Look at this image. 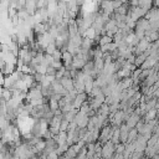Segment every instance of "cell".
Instances as JSON below:
<instances>
[{
    "mask_svg": "<svg viewBox=\"0 0 159 159\" xmlns=\"http://www.w3.org/2000/svg\"><path fill=\"white\" fill-rule=\"evenodd\" d=\"M114 154H116V144L114 143H112L109 140V142L102 144V152H101L102 159H112Z\"/></svg>",
    "mask_w": 159,
    "mask_h": 159,
    "instance_id": "obj_1",
    "label": "cell"
},
{
    "mask_svg": "<svg viewBox=\"0 0 159 159\" xmlns=\"http://www.w3.org/2000/svg\"><path fill=\"white\" fill-rule=\"evenodd\" d=\"M113 130H114V128H113V125H112V124H107V125H104V127L101 129L98 142H99L101 144H104V143L109 142V140H111V138H112Z\"/></svg>",
    "mask_w": 159,
    "mask_h": 159,
    "instance_id": "obj_2",
    "label": "cell"
},
{
    "mask_svg": "<svg viewBox=\"0 0 159 159\" xmlns=\"http://www.w3.org/2000/svg\"><path fill=\"white\" fill-rule=\"evenodd\" d=\"M76 124H77V127L78 128H87V124H88V122H89V117L87 116V114H84V113H82V112H77V114H76V117H75V120H73Z\"/></svg>",
    "mask_w": 159,
    "mask_h": 159,
    "instance_id": "obj_3",
    "label": "cell"
},
{
    "mask_svg": "<svg viewBox=\"0 0 159 159\" xmlns=\"http://www.w3.org/2000/svg\"><path fill=\"white\" fill-rule=\"evenodd\" d=\"M99 7H101V10H102L103 14L112 15L114 12L113 5H112V0H102V2L99 4Z\"/></svg>",
    "mask_w": 159,
    "mask_h": 159,
    "instance_id": "obj_4",
    "label": "cell"
},
{
    "mask_svg": "<svg viewBox=\"0 0 159 159\" xmlns=\"http://www.w3.org/2000/svg\"><path fill=\"white\" fill-rule=\"evenodd\" d=\"M87 99H88V94H87L86 92L78 93V94L76 96V98L73 99V107H75L76 109H80L81 106H82L84 102H87Z\"/></svg>",
    "mask_w": 159,
    "mask_h": 159,
    "instance_id": "obj_5",
    "label": "cell"
},
{
    "mask_svg": "<svg viewBox=\"0 0 159 159\" xmlns=\"http://www.w3.org/2000/svg\"><path fill=\"white\" fill-rule=\"evenodd\" d=\"M140 119H142V117L133 112V113L129 116V118H128L124 123L127 124V127H128L129 129H132V128H135V125L139 123V120H140Z\"/></svg>",
    "mask_w": 159,
    "mask_h": 159,
    "instance_id": "obj_6",
    "label": "cell"
},
{
    "mask_svg": "<svg viewBox=\"0 0 159 159\" xmlns=\"http://www.w3.org/2000/svg\"><path fill=\"white\" fill-rule=\"evenodd\" d=\"M60 82H61V84L63 86V88L67 92H71V91L75 89V84H73V80L72 78H70V77H62L60 80Z\"/></svg>",
    "mask_w": 159,
    "mask_h": 159,
    "instance_id": "obj_7",
    "label": "cell"
},
{
    "mask_svg": "<svg viewBox=\"0 0 159 159\" xmlns=\"http://www.w3.org/2000/svg\"><path fill=\"white\" fill-rule=\"evenodd\" d=\"M128 133H129V128L127 127V124H125V123L120 124V127H119V137H120V143L127 144V140H128Z\"/></svg>",
    "mask_w": 159,
    "mask_h": 159,
    "instance_id": "obj_8",
    "label": "cell"
},
{
    "mask_svg": "<svg viewBox=\"0 0 159 159\" xmlns=\"http://www.w3.org/2000/svg\"><path fill=\"white\" fill-rule=\"evenodd\" d=\"M149 27H150V22H149V20H147L145 17H142V19H139V20L135 22V29H138V30L147 31Z\"/></svg>",
    "mask_w": 159,
    "mask_h": 159,
    "instance_id": "obj_9",
    "label": "cell"
},
{
    "mask_svg": "<svg viewBox=\"0 0 159 159\" xmlns=\"http://www.w3.org/2000/svg\"><path fill=\"white\" fill-rule=\"evenodd\" d=\"M53 139L56 140V143H57L58 147L67 144V132H60L57 135L53 137Z\"/></svg>",
    "mask_w": 159,
    "mask_h": 159,
    "instance_id": "obj_10",
    "label": "cell"
},
{
    "mask_svg": "<svg viewBox=\"0 0 159 159\" xmlns=\"http://www.w3.org/2000/svg\"><path fill=\"white\" fill-rule=\"evenodd\" d=\"M157 117H158V111L157 109H150V111L145 112V114L143 116V119H144V122H150V120L157 119Z\"/></svg>",
    "mask_w": 159,
    "mask_h": 159,
    "instance_id": "obj_11",
    "label": "cell"
},
{
    "mask_svg": "<svg viewBox=\"0 0 159 159\" xmlns=\"http://www.w3.org/2000/svg\"><path fill=\"white\" fill-rule=\"evenodd\" d=\"M99 48H101V51H102L103 53H106V52H108V53H112L114 50H117V45H116L114 42H111V43H107V45L99 46Z\"/></svg>",
    "mask_w": 159,
    "mask_h": 159,
    "instance_id": "obj_12",
    "label": "cell"
},
{
    "mask_svg": "<svg viewBox=\"0 0 159 159\" xmlns=\"http://www.w3.org/2000/svg\"><path fill=\"white\" fill-rule=\"evenodd\" d=\"M139 135V133H138V130H137V128H132V129H129V133H128V140H127V144L128 143H133L135 139H137V137Z\"/></svg>",
    "mask_w": 159,
    "mask_h": 159,
    "instance_id": "obj_13",
    "label": "cell"
},
{
    "mask_svg": "<svg viewBox=\"0 0 159 159\" xmlns=\"http://www.w3.org/2000/svg\"><path fill=\"white\" fill-rule=\"evenodd\" d=\"M152 5H153V0H139V6L144 11L150 10L152 9Z\"/></svg>",
    "mask_w": 159,
    "mask_h": 159,
    "instance_id": "obj_14",
    "label": "cell"
},
{
    "mask_svg": "<svg viewBox=\"0 0 159 159\" xmlns=\"http://www.w3.org/2000/svg\"><path fill=\"white\" fill-rule=\"evenodd\" d=\"M111 42H113L112 37H109L108 35H102V36H99L98 46H103V45H107V43H111Z\"/></svg>",
    "mask_w": 159,
    "mask_h": 159,
    "instance_id": "obj_15",
    "label": "cell"
},
{
    "mask_svg": "<svg viewBox=\"0 0 159 159\" xmlns=\"http://www.w3.org/2000/svg\"><path fill=\"white\" fill-rule=\"evenodd\" d=\"M129 11V4H122L120 7H118L117 10H114V14H119V15H127Z\"/></svg>",
    "mask_w": 159,
    "mask_h": 159,
    "instance_id": "obj_16",
    "label": "cell"
},
{
    "mask_svg": "<svg viewBox=\"0 0 159 159\" xmlns=\"http://www.w3.org/2000/svg\"><path fill=\"white\" fill-rule=\"evenodd\" d=\"M12 98V91L9 88H4L2 89V102H7Z\"/></svg>",
    "mask_w": 159,
    "mask_h": 159,
    "instance_id": "obj_17",
    "label": "cell"
},
{
    "mask_svg": "<svg viewBox=\"0 0 159 159\" xmlns=\"http://www.w3.org/2000/svg\"><path fill=\"white\" fill-rule=\"evenodd\" d=\"M57 50V47H56V45H55V42H51L47 47H46V50H45V53H47V55H52L55 51Z\"/></svg>",
    "mask_w": 159,
    "mask_h": 159,
    "instance_id": "obj_18",
    "label": "cell"
},
{
    "mask_svg": "<svg viewBox=\"0 0 159 159\" xmlns=\"http://www.w3.org/2000/svg\"><path fill=\"white\" fill-rule=\"evenodd\" d=\"M52 57L55 61H62V51L60 48H57L53 53H52Z\"/></svg>",
    "mask_w": 159,
    "mask_h": 159,
    "instance_id": "obj_19",
    "label": "cell"
},
{
    "mask_svg": "<svg viewBox=\"0 0 159 159\" xmlns=\"http://www.w3.org/2000/svg\"><path fill=\"white\" fill-rule=\"evenodd\" d=\"M65 72H66V67L65 66H62L60 70H57V72H56V80H61L65 76Z\"/></svg>",
    "mask_w": 159,
    "mask_h": 159,
    "instance_id": "obj_20",
    "label": "cell"
},
{
    "mask_svg": "<svg viewBox=\"0 0 159 159\" xmlns=\"http://www.w3.org/2000/svg\"><path fill=\"white\" fill-rule=\"evenodd\" d=\"M112 5H113V9L117 10L118 7L122 6V1L120 0H112Z\"/></svg>",
    "mask_w": 159,
    "mask_h": 159,
    "instance_id": "obj_21",
    "label": "cell"
},
{
    "mask_svg": "<svg viewBox=\"0 0 159 159\" xmlns=\"http://www.w3.org/2000/svg\"><path fill=\"white\" fill-rule=\"evenodd\" d=\"M129 5L133 6V7H137V6H139V0H130Z\"/></svg>",
    "mask_w": 159,
    "mask_h": 159,
    "instance_id": "obj_22",
    "label": "cell"
},
{
    "mask_svg": "<svg viewBox=\"0 0 159 159\" xmlns=\"http://www.w3.org/2000/svg\"><path fill=\"white\" fill-rule=\"evenodd\" d=\"M5 65H6V63H5V61H4L2 58H0V71H2V70H4Z\"/></svg>",
    "mask_w": 159,
    "mask_h": 159,
    "instance_id": "obj_23",
    "label": "cell"
},
{
    "mask_svg": "<svg viewBox=\"0 0 159 159\" xmlns=\"http://www.w3.org/2000/svg\"><path fill=\"white\" fill-rule=\"evenodd\" d=\"M154 109H157V111H158V113H159V99H157V103H155Z\"/></svg>",
    "mask_w": 159,
    "mask_h": 159,
    "instance_id": "obj_24",
    "label": "cell"
},
{
    "mask_svg": "<svg viewBox=\"0 0 159 159\" xmlns=\"http://www.w3.org/2000/svg\"><path fill=\"white\" fill-rule=\"evenodd\" d=\"M153 4H154L157 7H159V0H153Z\"/></svg>",
    "mask_w": 159,
    "mask_h": 159,
    "instance_id": "obj_25",
    "label": "cell"
},
{
    "mask_svg": "<svg viewBox=\"0 0 159 159\" xmlns=\"http://www.w3.org/2000/svg\"><path fill=\"white\" fill-rule=\"evenodd\" d=\"M120 1H122V4H129L130 0H120Z\"/></svg>",
    "mask_w": 159,
    "mask_h": 159,
    "instance_id": "obj_26",
    "label": "cell"
},
{
    "mask_svg": "<svg viewBox=\"0 0 159 159\" xmlns=\"http://www.w3.org/2000/svg\"><path fill=\"white\" fill-rule=\"evenodd\" d=\"M0 58H2V51L0 50Z\"/></svg>",
    "mask_w": 159,
    "mask_h": 159,
    "instance_id": "obj_27",
    "label": "cell"
},
{
    "mask_svg": "<svg viewBox=\"0 0 159 159\" xmlns=\"http://www.w3.org/2000/svg\"><path fill=\"white\" fill-rule=\"evenodd\" d=\"M158 116H159V113H158Z\"/></svg>",
    "mask_w": 159,
    "mask_h": 159,
    "instance_id": "obj_28",
    "label": "cell"
}]
</instances>
